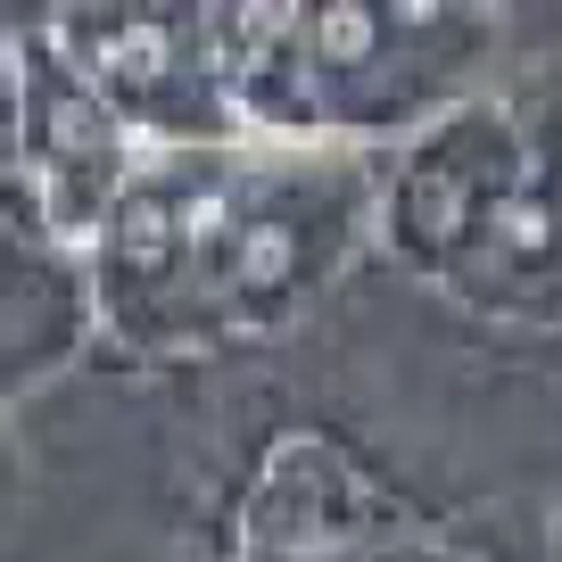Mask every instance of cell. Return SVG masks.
<instances>
[{
    "label": "cell",
    "instance_id": "cell-9",
    "mask_svg": "<svg viewBox=\"0 0 562 562\" xmlns=\"http://www.w3.org/2000/svg\"><path fill=\"white\" fill-rule=\"evenodd\" d=\"M546 562H562V513H554V538H546Z\"/></svg>",
    "mask_w": 562,
    "mask_h": 562
},
{
    "label": "cell",
    "instance_id": "cell-8",
    "mask_svg": "<svg viewBox=\"0 0 562 562\" xmlns=\"http://www.w3.org/2000/svg\"><path fill=\"white\" fill-rule=\"evenodd\" d=\"M0 175H18V9H0Z\"/></svg>",
    "mask_w": 562,
    "mask_h": 562
},
{
    "label": "cell",
    "instance_id": "cell-7",
    "mask_svg": "<svg viewBox=\"0 0 562 562\" xmlns=\"http://www.w3.org/2000/svg\"><path fill=\"white\" fill-rule=\"evenodd\" d=\"M83 348H100L83 257L50 240L18 175H0V405L67 372Z\"/></svg>",
    "mask_w": 562,
    "mask_h": 562
},
{
    "label": "cell",
    "instance_id": "cell-5",
    "mask_svg": "<svg viewBox=\"0 0 562 562\" xmlns=\"http://www.w3.org/2000/svg\"><path fill=\"white\" fill-rule=\"evenodd\" d=\"M513 182H521V133H513L505 83H496L488 100L447 108L372 158V248L430 290Z\"/></svg>",
    "mask_w": 562,
    "mask_h": 562
},
{
    "label": "cell",
    "instance_id": "cell-4",
    "mask_svg": "<svg viewBox=\"0 0 562 562\" xmlns=\"http://www.w3.org/2000/svg\"><path fill=\"white\" fill-rule=\"evenodd\" d=\"M42 34L140 149H232V140H248L224 91L215 0H100V9L83 0V9H42Z\"/></svg>",
    "mask_w": 562,
    "mask_h": 562
},
{
    "label": "cell",
    "instance_id": "cell-2",
    "mask_svg": "<svg viewBox=\"0 0 562 562\" xmlns=\"http://www.w3.org/2000/svg\"><path fill=\"white\" fill-rule=\"evenodd\" d=\"M513 9L472 0H306V124L331 149H397L513 75Z\"/></svg>",
    "mask_w": 562,
    "mask_h": 562
},
{
    "label": "cell",
    "instance_id": "cell-6",
    "mask_svg": "<svg viewBox=\"0 0 562 562\" xmlns=\"http://www.w3.org/2000/svg\"><path fill=\"white\" fill-rule=\"evenodd\" d=\"M140 166V140L108 116V100L50 50L42 9H18V182L42 207L58 248L83 257L100 240L108 207Z\"/></svg>",
    "mask_w": 562,
    "mask_h": 562
},
{
    "label": "cell",
    "instance_id": "cell-3",
    "mask_svg": "<svg viewBox=\"0 0 562 562\" xmlns=\"http://www.w3.org/2000/svg\"><path fill=\"white\" fill-rule=\"evenodd\" d=\"M364 240H372V158L364 149L248 140L232 240H224V348L290 331L306 306H323V290L348 273V257Z\"/></svg>",
    "mask_w": 562,
    "mask_h": 562
},
{
    "label": "cell",
    "instance_id": "cell-1",
    "mask_svg": "<svg viewBox=\"0 0 562 562\" xmlns=\"http://www.w3.org/2000/svg\"><path fill=\"white\" fill-rule=\"evenodd\" d=\"M240 149H140L124 199L83 248L91 339L140 364L224 348V240L240 199Z\"/></svg>",
    "mask_w": 562,
    "mask_h": 562
}]
</instances>
